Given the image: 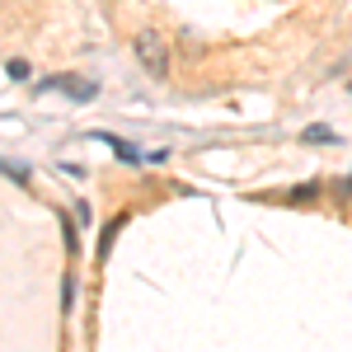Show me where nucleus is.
Returning a JSON list of instances; mask_svg holds the SVG:
<instances>
[{"instance_id": "f257e3e1", "label": "nucleus", "mask_w": 352, "mask_h": 352, "mask_svg": "<svg viewBox=\"0 0 352 352\" xmlns=\"http://www.w3.org/2000/svg\"><path fill=\"white\" fill-rule=\"evenodd\" d=\"M136 56H141V66H146L151 76H164V71H169V43H164V33L141 28V33H136Z\"/></svg>"}, {"instance_id": "f03ea898", "label": "nucleus", "mask_w": 352, "mask_h": 352, "mask_svg": "<svg viewBox=\"0 0 352 352\" xmlns=\"http://www.w3.org/2000/svg\"><path fill=\"white\" fill-rule=\"evenodd\" d=\"M56 85H66V89H71V99H94V85H89V80H76V76H61Z\"/></svg>"}]
</instances>
